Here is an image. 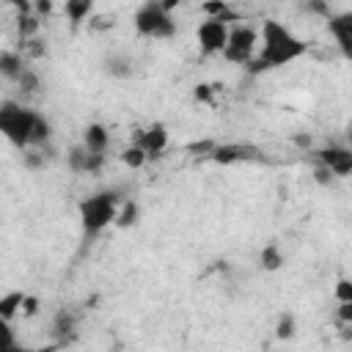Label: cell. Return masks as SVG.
Listing matches in <instances>:
<instances>
[{"mask_svg": "<svg viewBox=\"0 0 352 352\" xmlns=\"http://www.w3.org/2000/svg\"><path fill=\"white\" fill-rule=\"evenodd\" d=\"M94 30H107V28H113L116 22H113V16H96L94 22H88Z\"/></svg>", "mask_w": 352, "mask_h": 352, "instance_id": "cell-35", "label": "cell"}, {"mask_svg": "<svg viewBox=\"0 0 352 352\" xmlns=\"http://www.w3.org/2000/svg\"><path fill=\"white\" fill-rule=\"evenodd\" d=\"M80 146H82L85 151H91V154H102V157H104V151L110 148V132H107V126L99 124V121L88 124V126L82 129Z\"/></svg>", "mask_w": 352, "mask_h": 352, "instance_id": "cell-11", "label": "cell"}, {"mask_svg": "<svg viewBox=\"0 0 352 352\" xmlns=\"http://www.w3.org/2000/svg\"><path fill=\"white\" fill-rule=\"evenodd\" d=\"M22 50H25V52H30L33 58H41V55L47 52V47H41L38 36H36V38H30V41H25V44H22Z\"/></svg>", "mask_w": 352, "mask_h": 352, "instance_id": "cell-31", "label": "cell"}, {"mask_svg": "<svg viewBox=\"0 0 352 352\" xmlns=\"http://www.w3.org/2000/svg\"><path fill=\"white\" fill-rule=\"evenodd\" d=\"M16 30H19L22 41H30V38H36V36H38L41 22H38V16H36V14H22V16L16 19Z\"/></svg>", "mask_w": 352, "mask_h": 352, "instance_id": "cell-21", "label": "cell"}, {"mask_svg": "<svg viewBox=\"0 0 352 352\" xmlns=\"http://www.w3.org/2000/svg\"><path fill=\"white\" fill-rule=\"evenodd\" d=\"M63 14H66V19H69L72 25H80V22L91 19L94 3H91V0H66V3H63Z\"/></svg>", "mask_w": 352, "mask_h": 352, "instance_id": "cell-15", "label": "cell"}, {"mask_svg": "<svg viewBox=\"0 0 352 352\" xmlns=\"http://www.w3.org/2000/svg\"><path fill=\"white\" fill-rule=\"evenodd\" d=\"M256 47H258V30L239 22V25H228V38L220 55L234 66H248L256 58Z\"/></svg>", "mask_w": 352, "mask_h": 352, "instance_id": "cell-5", "label": "cell"}, {"mask_svg": "<svg viewBox=\"0 0 352 352\" xmlns=\"http://www.w3.org/2000/svg\"><path fill=\"white\" fill-rule=\"evenodd\" d=\"M338 319L344 324H352V302H338Z\"/></svg>", "mask_w": 352, "mask_h": 352, "instance_id": "cell-33", "label": "cell"}, {"mask_svg": "<svg viewBox=\"0 0 352 352\" xmlns=\"http://www.w3.org/2000/svg\"><path fill=\"white\" fill-rule=\"evenodd\" d=\"M258 264H261V270H267V272H278V270L286 264V256H283V250L272 242V245H264V248H261Z\"/></svg>", "mask_w": 352, "mask_h": 352, "instance_id": "cell-17", "label": "cell"}, {"mask_svg": "<svg viewBox=\"0 0 352 352\" xmlns=\"http://www.w3.org/2000/svg\"><path fill=\"white\" fill-rule=\"evenodd\" d=\"M33 11H36V16H44V14L52 11V3H50V0H38V3L33 6Z\"/></svg>", "mask_w": 352, "mask_h": 352, "instance_id": "cell-36", "label": "cell"}, {"mask_svg": "<svg viewBox=\"0 0 352 352\" xmlns=\"http://www.w3.org/2000/svg\"><path fill=\"white\" fill-rule=\"evenodd\" d=\"M118 157H121V162H124L126 168H132V170H140V168L146 165V160H148V157H146V151H143L140 146H135V143H132V146H126Z\"/></svg>", "mask_w": 352, "mask_h": 352, "instance_id": "cell-22", "label": "cell"}, {"mask_svg": "<svg viewBox=\"0 0 352 352\" xmlns=\"http://www.w3.org/2000/svg\"><path fill=\"white\" fill-rule=\"evenodd\" d=\"M226 38H228V25L220 19H204L195 28V41L204 55H220L226 47Z\"/></svg>", "mask_w": 352, "mask_h": 352, "instance_id": "cell-7", "label": "cell"}, {"mask_svg": "<svg viewBox=\"0 0 352 352\" xmlns=\"http://www.w3.org/2000/svg\"><path fill=\"white\" fill-rule=\"evenodd\" d=\"M55 333H72L74 330V319H72V314H66V311H60L58 316H55Z\"/></svg>", "mask_w": 352, "mask_h": 352, "instance_id": "cell-28", "label": "cell"}, {"mask_svg": "<svg viewBox=\"0 0 352 352\" xmlns=\"http://www.w3.org/2000/svg\"><path fill=\"white\" fill-rule=\"evenodd\" d=\"M258 55L248 63L250 74H261V72H272L280 66H289L294 60H300L308 52V44L294 36L283 22L278 19H264V25L258 28Z\"/></svg>", "mask_w": 352, "mask_h": 352, "instance_id": "cell-1", "label": "cell"}, {"mask_svg": "<svg viewBox=\"0 0 352 352\" xmlns=\"http://www.w3.org/2000/svg\"><path fill=\"white\" fill-rule=\"evenodd\" d=\"M314 179H316L319 184H333V179H336V176H333V173H330L327 168L316 165V168H314Z\"/></svg>", "mask_w": 352, "mask_h": 352, "instance_id": "cell-32", "label": "cell"}, {"mask_svg": "<svg viewBox=\"0 0 352 352\" xmlns=\"http://www.w3.org/2000/svg\"><path fill=\"white\" fill-rule=\"evenodd\" d=\"M25 69L28 66H25V55L22 52H16V50H3L0 52V77L16 82Z\"/></svg>", "mask_w": 352, "mask_h": 352, "instance_id": "cell-13", "label": "cell"}, {"mask_svg": "<svg viewBox=\"0 0 352 352\" xmlns=\"http://www.w3.org/2000/svg\"><path fill=\"white\" fill-rule=\"evenodd\" d=\"M327 28L333 33V38L338 41V47L349 55L352 52V14H338V16H327Z\"/></svg>", "mask_w": 352, "mask_h": 352, "instance_id": "cell-12", "label": "cell"}, {"mask_svg": "<svg viewBox=\"0 0 352 352\" xmlns=\"http://www.w3.org/2000/svg\"><path fill=\"white\" fill-rule=\"evenodd\" d=\"M121 192L118 190H99L85 195L77 204V214H80V226L85 236H99L104 228H110L116 223L118 206H121Z\"/></svg>", "mask_w": 352, "mask_h": 352, "instance_id": "cell-2", "label": "cell"}, {"mask_svg": "<svg viewBox=\"0 0 352 352\" xmlns=\"http://www.w3.org/2000/svg\"><path fill=\"white\" fill-rule=\"evenodd\" d=\"M104 72H107L110 77H116V80H126V77H132L135 63H132V58L124 55V52H110V55L104 58Z\"/></svg>", "mask_w": 352, "mask_h": 352, "instance_id": "cell-14", "label": "cell"}, {"mask_svg": "<svg viewBox=\"0 0 352 352\" xmlns=\"http://www.w3.org/2000/svg\"><path fill=\"white\" fill-rule=\"evenodd\" d=\"M8 352H38V349H28V346H19V344H16V346H11Z\"/></svg>", "mask_w": 352, "mask_h": 352, "instance_id": "cell-38", "label": "cell"}, {"mask_svg": "<svg viewBox=\"0 0 352 352\" xmlns=\"http://www.w3.org/2000/svg\"><path fill=\"white\" fill-rule=\"evenodd\" d=\"M22 300H25V292H8L0 297V319L11 322L19 311H22Z\"/></svg>", "mask_w": 352, "mask_h": 352, "instance_id": "cell-19", "label": "cell"}, {"mask_svg": "<svg viewBox=\"0 0 352 352\" xmlns=\"http://www.w3.org/2000/svg\"><path fill=\"white\" fill-rule=\"evenodd\" d=\"M16 85H19L25 94H36V91H38V74H36V72H30V69H25V72H22V77L16 80Z\"/></svg>", "mask_w": 352, "mask_h": 352, "instance_id": "cell-25", "label": "cell"}, {"mask_svg": "<svg viewBox=\"0 0 352 352\" xmlns=\"http://www.w3.org/2000/svg\"><path fill=\"white\" fill-rule=\"evenodd\" d=\"M305 11H311V14H322L324 19L330 16V6H327V3H308Z\"/></svg>", "mask_w": 352, "mask_h": 352, "instance_id": "cell-34", "label": "cell"}, {"mask_svg": "<svg viewBox=\"0 0 352 352\" xmlns=\"http://www.w3.org/2000/svg\"><path fill=\"white\" fill-rule=\"evenodd\" d=\"M294 143H300V146H311V135H300V138H294Z\"/></svg>", "mask_w": 352, "mask_h": 352, "instance_id": "cell-37", "label": "cell"}, {"mask_svg": "<svg viewBox=\"0 0 352 352\" xmlns=\"http://www.w3.org/2000/svg\"><path fill=\"white\" fill-rule=\"evenodd\" d=\"M212 94H214V85H209V82H201V85H195V91H192L195 102H212Z\"/></svg>", "mask_w": 352, "mask_h": 352, "instance_id": "cell-30", "label": "cell"}, {"mask_svg": "<svg viewBox=\"0 0 352 352\" xmlns=\"http://www.w3.org/2000/svg\"><path fill=\"white\" fill-rule=\"evenodd\" d=\"M250 157H253V148L242 146V143H214V148L209 151V160L217 165H234V162H245Z\"/></svg>", "mask_w": 352, "mask_h": 352, "instance_id": "cell-10", "label": "cell"}, {"mask_svg": "<svg viewBox=\"0 0 352 352\" xmlns=\"http://www.w3.org/2000/svg\"><path fill=\"white\" fill-rule=\"evenodd\" d=\"M168 140H170L168 126H165L162 121H154V124H148V126H143V129L138 132L135 146H140V148L146 151V157H160V154L168 148Z\"/></svg>", "mask_w": 352, "mask_h": 352, "instance_id": "cell-8", "label": "cell"}, {"mask_svg": "<svg viewBox=\"0 0 352 352\" xmlns=\"http://www.w3.org/2000/svg\"><path fill=\"white\" fill-rule=\"evenodd\" d=\"M50 138H52V126L38 113L36 116V124H33V132H30V148H44V143H50Z\"/></svg>", "mask_w": 352, "mask_h": 352, "instance_id": "cell-20", "label": "cell"}, {"mask_svg": "<svg viewBox=\"0 0 352 352\" xmlns=\"http://www.w3.org/2000/svg\"><path fill=\"white\" fill-rule=\"evenodd\" d=\"M11 346H16V336H14V327H11V322L0 319V352H8Z\"/></svg>", "mask_w": 352, "mask_h": 352, "instance_id": "cell-24", "label": "cell"}, {"mask_svg": "<svg viewBox=\"0 0 352 352\" xmlns=\"http://www.w3.org/2000/svg\"><path fill=\"white\" fill-rule=\"evenodd\" d=\"M201 14L206 16V19H220V22H231V19H236V14H234V8L226 3V0H206V3H201Z\"/></svg>", "mask_w": 352, "mask_h": 352, "instance_id": "cell-16", "label": "cell"}, {"mask_svg": "<svg viewBox=\"0 0 352 352\" xmlns=\"http://www.w3.org/2000/svg\"><path fill=\"white\" fill-rule=\"evenodd\" d=\"M132 25H135L138 36H143V38H170L176 33L173 14L165 8L162 0H148V3L138 6Z\"/></svg>", "mask_w": 352, "mask_h": 352, "instance_id": "cell-4", "label": "cell"}, {"mask_svg": "<svg viewBox=\"0 0 352 352\" xmlns=\"http://www.w3.org/2000/svg\"><path fill=\"white\" fill-rule=\"evenodd\" d=\"M294 330H297L294 316H292V314H280V319H278V324H275V336H278L280 341H289V338L294 336Z\"/></svg>", "mask_w": 352, "mask_h": 352, "instance_id": "cell-23", "label": "cell"}, {"mask_svg": "<svg viewBox=\"0 0 352 352\" xmlns=\"http://www.w3.org/2000/svg\"><path fill=\"white\" fill-rule=\"evenodd\" d=\"M38 305H41L38 297L25 294V300H22V311H19V314H22V316H36V314H38Z\"/></svg>", "mask_w": 352, "mask_h": 352, "instance_id": "cell-29", "label": "cell"}, {"mask_svg": "<svg viewBox=\"0 0 352 352\" xmlns=\"http://www.w3.org/2000/svg\"><path fill=\"white\" fill-rule=\"evenodd\" d=\"M336 300L338 302H352V280L349 278H341L336 283Z\"/></svg>", "mask_w": 352, "mask_h": 352, "instance_id": "cell-27", "label": "cell"}, {"mask_svg": "<svg viewBox=\"0 0 352 352\" xmlns=\"http://www.w3.org/2000/svg\"><path fill=\"white\" fill-rule=\"evenodd\" d=\"M66 165H69L72 173H99L102 165H104V157L102 154H91L82 146H74L66 154Z\"/></svg>", "mask_w": 352, "mask_h": 352, "instance_id": "cell-9", "label": "cell"}, {"mask_svg": "<svg viewBox=\"0 0 352 352\" xmlns=\"http://www.w3.org/2000/svg\"><path fill=\"white\" fill-rule=\"evenodd\" d=\"M314 160H316V165L327 168L336 179H346L352 173V148L349 146L330 143L324 148H316L314 151Z\"/></svg>", "mask_w": 352, "mask_h": 352, "instance_id": "cell-6", "label": "cell"}, {"mask_svg": "<svg viewBox=\"0 0 352 352\" xmlns=\"http://www.w3.org/2000/svg\"><path fill=\"white\" fill-rule=\"evenodd\" d=\"M22 160H25V165H28L30 170L44 168V154H38V148H25V151H22Z\"/></svg>", "mask_w": 352, "mask_h": 352, "instance_id": "cell-26", "label": "cell"}, {"mask_svg": "<svg viewBox=\"0 0 352 352\" xmlns=\"http://www.w3.org/2000/svg\"><path fill=\"white\" fill-rule=\"evenodd\" d=\"M138 217H140V206L135 204V201H129V198H124L121 201V206H118V214H116V228H129V226H135L138 223Z\"/></svg>", "mask_w": 352, "mask_h": 352, "instance_id": "cell-18", "label": "cell"}, {"mask_svg": "<svg viewBox=\"0 0 352 352\" xmlns=\"http://www.w3.org/2000/svg\"><path fill=\"white\" fill-rule=\"evenodd\" d=\"M36 116L38 113L22 102H14V99L0 102V135L19 151L30 148V132H33Z\"/></svg>", "mask_w": 352, "mask_h": 352, "instance_id": "cell-3", "label": "cell"}]
</instances>
